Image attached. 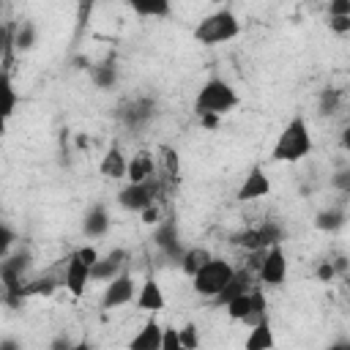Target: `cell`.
<instances>
[{"label":"cell","mask_w":350,"mask_h":350,"mask_svg":"<svg viewBox=\"0 0 350 350\" xmlns=\"http://www.w3.org/2000/svg\"><path fill=\"white\" fill-rule=\"evenodd\" d=\"M314 142H312V131H309V123L301 112H295L284 129L279 131L276 142H273V150H271V159L273 161H287V164H295L301 159H306L312 153Z\"/></svg>","instance_id":"obj_1"},{"label":"cell","mask_w":350,"mask_h":350,"mask_svg":"<svg viewBox=\"0 0 350 350\" xmlns=\"http://www.w3.org/2000/svg\"><path fill=\"white\" fill-rule=\"evenodd\" d=\"M30 249H16V252H8L0 262V282H3V301L5 306L11 309H19L25 304V282H22V273L30 268Z\"/></svg>","instance_id":"obj_2"},{"label":"cell","mask_w":350,"mask_h":350,"mask_svg":"<svg viewBox=\"0 0 350 350\" xmlns=\"http://www.w3.org/2000/svg\"><path fill=\"white\" fill-rule=\"evenodd\" d=\"M238 107V93L235 88L221 79V77H211L202 82V88L197 90V98H194V112L197 118L200 115H227Z\"/></svg>","instance_id":"obj_3"},{"label":"cell","mask_w":350,"mask_h":350,"mask_svg":"<svg viewBox=\"0 0 350 350\" xmlns=\"http://www.w3.org/2000/svg\"><path fill=\"white\" fill-rule=\"evenodd\" d=\"M241 36V22L235 16L232 8H219L211 11L208 16H202L194 27V38L205 46H216V44H227L232 38Z\"/></svg>","instance_id":"obj_4"},{"label":"cell","mask_w":350,"mask_h":350,"mask_svg":"<svg viewBox=\"0 0 350 350\" xmlns=\"http://www.w3.org/2000/svg\"><path fill=\"white\" fill-rule=\"evenodd\" d=\"M115 120H118L123 129H129L131 134L145 131V129L156 120V98H153V96H145V93L126 96V98L118 101V107H115Z\"/></svg>","instance_id":"obj_5"},{"label":"cell","mask_w":350,"mask_h":350,"mask_svg":"<svg viewBox=\"0 0 350 350\" xmlns=\"http://www.w3.org/2000/svg\"><path fill=\"white\" fill-rule=\"evenodd\" d=\"M232 273H235V268H232L227 260H221V257H211V260L191 276V287H194L197 295H202V298H213V295H219L221 287L232 279Z\"/></svg>","instance_id":"obj_6"},{"label":"cell","mask_w":350,"mask_h":350,"mask_svg":"<svg viewBox=\"0 0 350 350\" xmlns=\"http://www.w3.org/2000/svg\"><path fill=\"white\" fill-rule=\"evenodd\" d=\"M159 194V183H156V175L150 180H142V183H126L120 191H118V205L129 213H142L148 205H153Z\"/></svg>","instance_id":"obj_7"},{"label":"cell","mask_w":350,"mask_h":350,"mask_svg":"<svg viewBox=\"0 0 350 350\" xmlns=\"http://www.w3.org/2000/svg\"><path fill=\"white\" fill-rule=\"evenodd\" d=\"M153 243H156V249H159L167 260L180 262L186 246H183V241H180V230H178L175 216H167V219H159V221H156V227H153Z\"/></svg>","instance_id":"obj_8"},{"label":"cell","mask_w":350,"mask_h":350,"mask_svg":"<svg viewBox=\"0 0 350 350\" xmlns=\"http://www.w3.org/2000/svg\"><path fill=\"white\" fill-rule=\"evenodd\" d=\"M137 282L129 271H120L115 279L107 282L104 287V295H101V309H118V306H126L137 298Z\"/></svg>","instance_id":"obj_9"},{"label":"cell","mask_w":350,"mask_h":350,"mask_svg":"<svg viewBox=\"0 0 350 350\" xmlns=\"http://www.w3.org/2000/svg\"><path fill=\"white\" fill-rule=\"evenodd\" d=\"M257 279L262 284H271V287L284 284V279H287V254H284L282 243H276V246H271L265 252V260H262V265L257 271Z\"/></svg>","instance_id":"obj_10"},{"label":"cell","mask_w":350,"mask_h":350,"mask_svg":"<svg viewBox=\"0 0 350 350\" xmlns=\"http://www.w3.org/2000/svg\"><path fill=\"white\" fill-rule=\"evenodd\" d=\"M271 194V178H268V172L262 170V164H254L249 172H246V178L241 180V186H238V191H235V200L238 202H252V200H262V197H268Z\"/></svg>","instance_id":"obj_11"},{"label":"cell","mask_w":350,"mask_h":350,"mask_svg":"<svg viewBox=\"0 0 350 350\" xmlns=\"http://www.w3.org/2000/svg\"><path fill=\"white\" fill-rule=\"evenodd\" d=\"M126 262H129V252L126 249H120V246L109 249L107 254H101L96 260V265L90 268V276H93V282H109L120 271H126Z\"/></svg>","instance_id":"obj_12"},{"label":"cell","mask_w":350,"mask_h":350,"mask_svg":"<svg viewBox=\"0 0 350 350\" xmlns=\"http://www.w3.org/2000/svg\"><path fill=\"white\" fill-rule=\"evenodd\" d=\"M88 282H93V276H90V265L74 252V254L68 257V262H66L63 284H66V290H68L74 298H79V295L88 290Z\"/></svg>","instance_id":"obj_13"},{"label":"cell","mask_w":350,"mask_h":350,"mask_svg":"<svg viewBox=\"0 0 350 350\" xmlns=\"http://www.w3.org/2000/svg\"><path fill=\"white\" fill-rule=\"evenodd\" d=\"M109 227H112V219H109V211L101 202H96V205H90L85 211V216H82V235L85 238L98 241V238H104L109 232Z\"/></svg>","instance_id":"obj_14"},{"label":"cell","mask_w":350,"mask_h":350,"mask_svg":"<svg viewBox=\"0 0 350 350\" xmlns=\"http://www.w3.org/2000/svg\"><path fill=\"white\" fill-rule=\"evenodd\" d=\"M88 77L98 90H115L120 82V68L112 57H104L98 63H88Z\"/></svg>","instance_id":"obj_15"},{"label":"cell","mask_w":350,"mask_h":350,"mask_svg":"<svg viewBox=\"0 0 350 350\" xmlns=\"http://www.w3.org/2000/svg\"><path fill=\"white\" fill-rule=\"evenodd\" d=\"M134 304H137V309H142V312H150V314L161 312V309L167 306V298H164V290H161V284H159L156 279H145V282L139 284V290H137V298H134Z\"/></svg>","instance_id":"obj_16"},{"label":"cell","mask_w":350,"mask_h":350,"mask_svg":"<svg viewBox=\"0 0 350 350\" xmlns=\"http://www.w3.org/2000/svg\"><path fill=\"white\" fill-rule=\"evenodd\" d=\"M252 273H254V271H249V268L235 271V273H232V279L221 287V293H219V295H213V304H216V306H227L232 298H238V295L249 293V290L254 287V284H252Z\"/></svg>","instance_id":"obj_17"},{"label":"cell","mask_w":350,"mask_h":350,"mask_svg":"<svg viewBox=\"0 0 350 350\" xmlns=\"http://www.w3.org/2000/svg\"><path fill=\"white\" fill-rule=\"evenodd\" d=\"M161 334H164V325H159L156 317H148L142 328L137 331V336H131L129 347L131 350H161Z\"/></svg>","instance_id":"obj_18"},{"label":"cell","mask_w":350,"mask_h":350,"mask_svg":"<svg viewBox=\"0 0 350 350\" xmlns=\"http://www.w3.org/2000/svg\"><path fill=\"white\" fill-rule=\"evenodd\" d=\"M98 172H101L104 178H109V180H120V178L129 175V159L123 156V150H120L118 145H112V148L101 156Z\"/></svg>","instance_id":"obj_19"},{"label":"cell","mask_w":350,"mask_h":350,"mask_svg":"<svg viewBox=\"0 0 350 350\" xmlns=\"http://www.w3.org/2000/svg\"><path fill=\"white\" fill-rule=\"evenodd\" d=\"M345 224H347V211L342 205H328V208H320L314 213V227L320 232H325V235L339 232Z\"/></svg>","instance_id":"obj_20"},{"label":"cell","mask_w":350,"mask_h":350,"mask_svg":"<svg viewBox=\"0 0 350 350\" xmlns=\"http://www.w3.org/2000/svg\"><path fill=\"white\" fill-rule=\"evenodd\" d=\"M137 16L145 19H164L172 11V0H123Z\"/></svg>","instance_id":"obj_21"},{"label":"cell","mask_w":350,"mask_h":350,"mask_svg":"<svg viewBox=\"0 0 350 350\" xmlns=\"http://www.w3.org/2000/svg\"><path fill=\"white\" fill-rule=\"evenodd\" d=\"M273 345H276V339H273V331H271V320L268 317H262L260 323H254L252 331H249V336H246V342H243L246 350H268Z\"/></svg>","instance_id":"obj_22"},{"label":"cell","mask_w":350,"mask_h":350,"mask_svg":"<svg viewBox=\"0 0 350 350\" xmlns=\"http://www.w3.org/2000/svg\"><path fill=\"white\" fill-rule=\"evenodd\" d=\"M153 172H156V167H153V156H150L148 150H139L137 156L129 159V175H126V180H131V183H142V180H150Z\"/></svg>","instance_id":"obj_23"},{"label":"cell","mask_w":350,"mask_h":350,"mask_svg":"<svg viewBox=\"0 0 350 350\" xmlns=\"http://www.w3.org/2000/svg\"><path fill=\"white\" fill-rule=\"evenodd\" d=\"M211 257H213V254H211L205 246H186V252H183V257H180V262H178V265H180V271L191 279V276H194V273H197V271H200Z\"/></svg>","instance_id":"obj_24"},{"label":"cell","mask_w":350,"mask_h":350,"mask_svg":"<svg viewBox=\"0 0 350 350\" xmlns=\"http://www.w3.org/2000/svg\"><path fill=\"white\" fill-rule=\"evenodd\" d=\"M14 44L19 52H30L38 44V27L33 19H22L19 25H14Z\"/></svg>","instance_id":"obj_25"},{"label":"cell","mask_w":350,"mask_h":350,"mask_svg":"<svg viewBox=\"0 0 350 350\" xmlns=\"http://www.w3.org/2000/svg\"><path fill=\"white\" fill-rule=\"evenodd\" d=\"M342 90L339 88H334V85H328V88H323L320 90V96H317V115L320 118H331V115H336L339 109H342Z\"/></svg>","instance_id":"obj_26"},{"label":"cell","mask_w":350,"mask_h":350,"mask_svg":"<svg viewBox=\"0 0 350 350\" xmlns=\"http://www.w3.org/2000/svg\"><path fill=\"white\" fill-rule=\"evenodd\" d=\"M257 230H260V235H262L265 249H271V246H276V243H282V241L287 238V227H284L279 219H265L262 224H257Z\"/></svg>","instance_id":"obj_27"},{"label":"cell","mask_w":350,"mask_h":350,"mask_svg":"<svg viewBox=\"0 0 350 350\" xmlns=\"http://www.w3.org/2000/svg\"><path fill=\"white\" fill-rule=\"evenodd\" d=\"M230 241H232V246H238V249H243V252L265 249L262 235H260V230H257V227H246V230H241V232H232V235H230Z\"/></svg>","instance_id":"obj_28"},{"label":"cell","mask_w":350,"mask_h":350,"mask_svg":"<svg viewBox=\"0 0 350 350\" xmlns=\"http://www.w3.org/2000/svg\"><path fill=\"white\" fill-rule=\"evenodd\" d=\"M0 93H3V120H8L14 112H16V104H19V93L8 77V71H3V79H0Z\"/></svg>","instance_id":"obj_29"},{"label":"cell","mask_w":350,"mask_h":350,"mask_svg":"<svg viewBox=\"0 0 350 350\" xmlns=\"http://www.w3.org/2000/svg\"><path fill=\"white\" fill-rule=\"evenodd\" d=\"M224 309H227L230 320H241V323H246V320H249V314H252V290H249V293H243V295H238V298H232Z\"/></svg>","instance_id":"obj_30"},{"label":"cell","mask_w":350,"mask_h":350,"mask_svg":"<svg viewBox=\"0 0 350 350\" xmlns=\"http://www.w3.org/2000/svg\"><path fill=\"white\" fill-rule=\"evenodd\" d=\"M57 290V282L52 276H38L33 282H25V298H33V295H52Z\"/></svg>","instance_id":"obj_31"},{"label":"cell","mask_w":350,"mask_h":350,"mask_svg":"<svg viewBox=\"0 0 350 350\" xmlns=\"http://www.w3.org/2000/svg\"><path fill=\"white\" fill-rule=\"evenodd\" d=\"M262 317H268V298H265V293L260 290V287H252V314H249V325H254V323H260Z\"/></svg>","instance_id":"obj_32"},{"label":"cell","mask_w":350,"mask_h":350,"mask_svg":"<svg viewBox=\"0 0 350 350\" xmlns=\"http://www.w3.org/2000/svg\"><path fill=\"white\" fill-rule=\"evenodd\" d=\"M331 186L345 194V200H350V167H339L334 175H331Z\"/></svg>","instance_id":"obj_33"},{"label":"cell","mask_w":350,"mask_h":350,"mask_svg":"<svg viewBox=\"0 0 350 350\" xmlns=\"http://www.w3.org/2000/svg\"><path fill=\"white\" fill-rule=\"evenodd\" d=\"M161 350H183V345H180V328L164 325V334H161Z\"/></svg>","instance_id":"obj_34"},{"label":"cell","mask_w":350,"mask_h":350,"mask_svg":"<svg viewBox=\"0 0 350 350\" xmlns=\"http://www.w3.org/2000/svg\"><path fill=\"white\" fill-rule=\"evenodd\" d=\"M180 345H183V350H194L200 345V331H197L194 323H186L180 328Z\"/></svg>","instance_id":"obj_35"},{"label":"cell","mask_w":350,"mask_h":350,"mask_svg":"<svg viewBox=\"0 0 350 350\" xmlns=\"http://www.w3.org/2000/svg\"><path fill=\"white\" fill-rule=\"evenodd\" d=\"M161 153H164L167 172H170L172 178H178V175H180V156H178V150H175V148H170V145H164V148H161Z\"/></svg>","instance_id":"obj_36"},{"label":"cell","mask_w":350,"mask_h":350,"mask_svg":"<svg viewBox=\"0 0 350 350\" xmlns=\"http://www.w3.org/2000/svg\"><path fill=\"white\" fill-rule=\"evenodd\" d=\"M14 243H16V232H14V227H11L8 221H3V224H0V254L5 257Z\"/></svg>","instance_id":"obj_37"},{"label":"cell","mask_w":350,"mask_h":350,"mask_svg":"<svg viewBox=\"0 0 350 350\" xmlns=\"http://www.w3.org/2000/svg\"><path fill=\"white\" fill-rule=\"evenodd\" d=\"M314 276H317V282H323V284H328L334 276H339V273H336V265H334V260H323V262H317V268H314Z\"/></svg>","instance_id":"obj_38"},{"label":"cell","mask_w":350,"mask_h":350,"mask_svg":"<svg viewBox=\"0 0 350 350\" xmlns=\"http://www.w3.org/2000/svg\"><path fill=\"white\" fill-rule=\"evenodd\" d=\"M328 30L336 36H347L350 33V16H328Z\"/></svg>","instance_id":"obj_39"},{"label":"cell","mask_w":350,"mask_h":350,"mask_svg":"<svg viewBox=\"0 0 350 350\" xmlns=\"http://www.w3.org/2000/svg\"><path fill=\"white\" fill-rule=\"evenodd\" d=\"M328 16H350V0H328Z\"/></svg>","instance_id":"obj_40"},{"label":"cell","mask_w":350,"mask_h":350,"mask_svg":"<svg viewBox=\"0 0 350 350\" xmlns=\"http://www.w3.org/2000/svg\"><path fill=\"white\" fill-rule=\"evenodd\" d=\"M71 347H77V342L71 336H66V334H60V336H55L49 342V350H71Z\"/></svg>","instance_id":"obj_41"},{"label":"cell","mask_w":350,"mask_h":350,"mask_svg":"<svg viewBox=\"0 0 350 350\" xmlns=\"http://www.w3.org/2000/svg\"><path fill=\"white\" fill-rule=\"evenodd\" d=\"M139 216H142V221H145V224H156V221L161 219V211H159V205L153 202V205H148V208H145Z\"/></svg>","instance_id":"obj_42"},{"label":"cell","mask_w":350,"mask_h":350,"mask_svg":"<svg viewBox=\"0 0 350 350\" xmlns=\"http://www.w3.org/2000/svg\"><path fill=\"white\" fill-rule=\"evenodd\" d=\"M77 254H79V257H82V260H85L90 268H93V265H96V260L101 257V254H98L93 246H79V249H77Z\"/></svg>","instance_id":"obj_43"},{"label":"cell","mask_w":350,"mask_h":350,"mask_svg":"<svg viewBox=\"0 0 350 350\" xmlns=\"http://www.w3.org/2000/svg\"><path fill=\"white\" fill-rule=\"evenodd\" d=\"M200 123H202L205 129H216V126L221 123V115H200Z\"/></svg>","instance_id":"obj_44"},{"label":"cell","mask_w":350,"mask_h":350,"mask_svg":"<svg viewBox=\"0 0 350 350\" xmlns=\"http://www.w3.org/2000/svg\"><path fill=\"white\" fill-rule=\"evenodd\" d=\"M339 148L350 153V123H347V126L342 129V134H339Z\"/></svg>","instance_id":"obj_45"},{"label":"cell","mask_w":350,"mask_h":350,"mask_svg":"<svg viewBox=\"0 0 350 350\" xmlns=\"http://www.w3.org/2000/svg\"><path fill=\"white\" fill-rule=\"evenodd\" d=\"M0 350H22V345H19L16 339L5 336V339H0Z\"/></svg>","instance_id":"obj_46"},{"label":"cell","mask_w":350,"mask_h":350,"mask_svg":"<svg viewBox=\"0 0 350 350\" xmlns=\"http://www.w3.org/2000/svg\"><path fill=\"white\" fill-rule=\"evenodd\" d=\"M334 265H336V273H345L347 276V268H350V260L347 257H336Z\"/></svg>","instance_id":"obj_47"},{"label":"cell","mask_w":350,"mask_h":350,"mask_svg":"<svg viewBox=\"0 0 350 350\" xmlns=\"http://www.w3.org/2000/svg\"><path fill=\"white\" fill-rule=\"evenodd\" d=\"M339 347H350V339H336V342H331V350H339Z\"/></svg>","instance_id":"obj_48"},{"label":"cell","mask_w":350,"mask_h":350,"mask_svg":"<svg viewBox=\"0 0 350 350\" xmlns=\"http://www.w3.org/2000/svg\"><path fill=\"white\" fill-rule=\"evenodd\" d=\"M88 145H90V139H88L85 134H79V137H77V148H88Z\"/></svg>","instance_id":"obj_49"},{"label":"cell","mask_w":350,"mask_h":350,"mask_svg":"<svg viewBox=\"0 0 350 350\" xmlns=\"http://www.w3.org/2000/svg\"><path fill=\"white\" fill-rule=\"evenodd\" d=\"M345 282H347V293H350V273H347V276H345Z\"/></svg>","instance_id":"obj_50"}]
</instances>
